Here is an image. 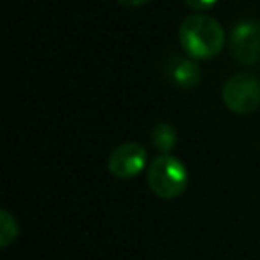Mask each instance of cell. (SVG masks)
<instances>
[{
    "label": "cell",
    "mask_w": 260,
    "mask_h": 260,
    "mask_svg": "<svg viewBox=\"0 0 260 260\" xmlns=\"http://www.w3.org/2000/svg\"><path fill=\"white\" fill-rule=\"evenodd\" d=\"M180 45L192 59L216 57L224 47V30L217 20L205 15L187 16L178 29Z\"/></svg>",
    "instance_id": "obj_1"
},
{
    "label": "cell",
    "mask_w": 260,
    "mask_h": 260,
    "mask_svg": "<svg viewBox=\"0 0 260 260\" xmlns=\"http://www.w3.org/2000/svg\"><path fill=\"white\" fill-rule=\"evenodd\" d=\"M148 185L162 200L178 198L187 189V170L173 155H159L148 168Z\"/></svg>",
    "instance_id": "obj_2"
},
{
    "label": "cell",
    "mask_w": 260,
    "mask_h": 260,
    "mask_svg": "<svg viewBox=\"0 0 260 260\" xmlns=\"http://www.w3.org/2000/svg\"><path fill=\"white\" fill-rule=\"evenodd\" d=\"M223 102L237 114H249L260 105V82L249 73L230 77L223 87Z\"/></svg>",
    "instance_id": "obj_3"
},
{
    "label": "cell",
    "mask_w": 260,
    "mask_h": 260,
    "mask_svg": "<svg viewBox=\"0 0 260 260\" xmlns=\"http://www.w3.org/2000/svg\"><path fill=\"white\" fill-rule=\"evenodd\" d=\"M230 55L242 64L260 62V22L246 20L234 27L228 41Z\"/></svg>",
    "instance_id": "obj_4"
},
{
    "label": "cell",
    "mask_w": 260,
    "mask_h": 260,
    "mask_svg": "<svg viewBox=\"0 0 260 260\" xmlns=\"http://www.w3.org/2000/svg\"><path fill=\"white\" fill-rule=\"evenodd\" d=\"M145 166L146 150L138 143H123L109 157V171L116 178H134Z\"/></svg>",
    "instance_id": "obj_5"
},
{
    "label": "cell",
    "mask_w": 260,
    "mask_h": 260,
    "mask_svg": "<svg viewBox=\"0 0 260 260\" xmlns=\"http://www.w3.org/2000/svg\"><path fill=\"white\" fill-rule=\"evenodd\" d=\"M168 75H170L171 82L175 86L182 87V89H192L198 86L202 80V72L200 66L192 57H184V55H175L171 61L168 62Z\"/></svg>",
    "instance_id": "obj_6"
},
{
    "label": "cell",
    "mask_w": 260,
    "mask_h": 260,
    "mask_svg": "<svg viewBox=\"0 0 260 260\" xmlns=\"http://www.w3.org/2000/svg\"><path fill=\"white\" fill-rule=\"evenodd\" d=\"M177 130L170 123H159L152 130V143L155 150H159L160 155H168L177 146Z\"/></svg>",
    "instance_id": "obj_7"
},
{
    "label": "cell",
    "mask_w": 260,
    "mask_h": 260,
    "mask_svg": "<svg viewBox=\"0 0 260 260\" xmlns=\"http://www.w3.org/2000/svg\"><path fill=\"white\" fill-rule=\"evenodd\" d=\"M0 239H2V248H8L11 244V241H15L16 234H18V224H16L15 217H11V214L8 210L0 212Z\"/></svg>",
    "instance_id": "obj_8"
},
{
    "label": "cell",
    "mask_w": 260,
    "mask_h": 260,
    "mask_svg": "<svg viewBox=\"0 0 260 260\" xmlns=\"http://www.w3.org/2000/svg\"><path fill=\"white\" fill-rule=\"evenodd\" d=\"M184 2L191 9H198V11H205L217 4V0H184Z\"/></svg>",
    "instance_id": "obj_9"
},
{
    "label": "cell",
    "mask_w": 260,
    "mask_h": 260,
    "mask_svg": "<svg viewBox=\"0 0 260 260\" xmlns=\"http://www.w3.org/2000/svg\"><path fill=\"white\" fill-rule=\"evenodd\" d=\"M118 4L125 6V8H139V6H145L152 0H116Z\"/></svg>",
    "instance_id": "obj_10"
}]
</instances>
